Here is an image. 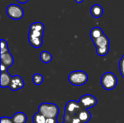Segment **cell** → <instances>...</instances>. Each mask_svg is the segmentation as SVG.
<instances>
[{
  "label": "cell",
  "mask_w": 124,
  "mask_h": 123,
  "mask_svg": "<svg viewBox=\"0 0 124 123\" xmlns=\"http://www.w3.org/2000/svg\"><path fill=\"white\" fill-rule=\"evenodd\" d=\"M83 107L80 104L79 102L76 101L71 100L69 101L65 107V112H64V123H70L74 118L78 117V113L81 110H82Z\"/></svg>",
  "instance_id": "obj_1"
},
{
  "label": "cell",
  "mask_w": 124,
  "mask_h": 123,
  "mask_svg": "<svg viewBox=\"0 0 124 123\" xmlns=\"http://www.w3.org/2000/svg\"><path fill=\"white\" fill-rule=\"evenodd\" d=\"M38 112L43 115L46 119L57 118L59 114V108L55 104L42 103L39 105Z\"/></svg>",
  "instance_id": "obj_2"
},
{
  "label": "cell",
  "mask_w": 124,
  "mask_h": 123,
  "mask_svg": "<svg viewBox=\"0 0 124 123\" xmlns=\"http://www.w3.org/2000/svg\"><path fill=\"white\" fill-rule=\"evenodd\" d=\"M89 80V76L86 72L78 70L71 72L68 75V81L73 86H80L86 84Z\"/></svg>",
  "instance_id": "obj_3"
},
{
  "label": "cell",
  "mask_w": 124,
  "mask_h": 123,
  "mask_svg": "<svg viewBox=\"0 0 124 123\" xmlns=\"http://www.w3.org/2000/svg\"><path fill=\"white\" fill-rule=\"evenodd\" d=\"M118 84V79L115 74L113 72H108L102 76L101 78V85L102 88L107 91H110L114 89Z\"/></svg>",
  "instance_id": "obj_4"
},
{
  "label": "cell",
  "mask_w": 124,
  "mask_h": 123,
  "mask_svg": "<svg viewBox=\"0 0 124 123\" xmlns=\"http://www.w3.org/2000/svg\"><path fill=\"white\" fill-rule=\"evenodd\" d=\"M7 16L12 20H20L24 16V10L23 8L15 4H9L7 8Z\"/></svg>",
  "instance_id": "obj_5"
},
{
  "label": "cell",
  "mask_w": 124,
  "mask_h": 123,
  "mask_svg": "<svg viewBox=\"0 0 124 123\" xmlns=\"http://www.w3.org/2000/svg\"><path fill=\"white\" fill-rule=\"evenodd\" d=\"M43 35L44 32L30 30L28 33V41L30 44L34 48H40L43 45Z\"/></svg>",
  "instance_id": "obj_6"
},
{
  "label": "cell",
  "mask_w": 124,
  "mask_h": 123,
  "mask_svg": "<svg viewBox=\"0 0 124 123\" xmlns=\"http://www.w3.org/2000/svg\"><path fill=\"white\" fill-rule=\"evenodd\" d=\"M78 102L83 107V108L88 109L95 107L97 103V100L94 96L90 94H86L80 98Z\"/></svg>",
  "instance_id": "obj_7"
},
{
  "label": "cell",
  "mask_w": 124,
  "mask_h": 123,
  "mask_svg": "<svg viewBox=\"0 0 124 123\" xmlns=\"http://www.w3.org/2000/svg\"><path fill=\"white\" fill-rule=\"evenodd\" d=\"M24 86H25V82L20 75H17L12 77L11 82L9 86V88L10 90L15 91L23 88Z\"/></svg>",
  "instance_id": "obj_8"
},
{
  "label": "cell",
  "mask_w": 124,
  "mask_h": 123,
  "mask_svg": "<svg viewBox=\"0 0 124 123\" xmlns=\"http://www.w3.org/2000/svg\"><path fill=\"white\" fill-rule=\"evenodd\" d=\"M93 43H94L96 49L104 48V47H110V41L105 34H103L102 36L94 40Z\"/></svg>",
  "instance_id": "obj_9"
},
{
  "label": "cell",
  "mask_w": 124,
  "mask_h": 123,
  "mask_svg": "<svg viewBox=\"0 0 124 123\" xmlns=\"http://www.w3.org/2000/svg\"><path fill=\"white\" fill-rule=\"evenodd\" d=\"M0 61H1V64L5 65L7 68H9V67H11L14 64L13 56L9 52L1 54Z\"/></svg>",
  "instance_id": "obj_10"
},
{
  "label": "cell",
  "mask_w": 124,
  "mask_h": 123,
  "mask_svg": "<svg viewBox=\"0 0 124 123\" xmlns=\"http://www.w3.org/2000/svg\"><path fill=\"white\" fill-rule=\"evenodd\" d=\"M0 78H1V83H0L1 87V88L9 87L12 79V76L9 74V72L7 71L4 72H1Z\"/></svg>",
  "instance_id": "obj_11"
},
{
  "label": "cell",
  "mask_w": 124,
  "mask_h": 123,
  "mask_svg": "<svg viewBox=\"0 0 124 123\" xmlns=\"http://www.w3.org/2000/svg\"><path fill=\"white\" fill-rule=\"evenodd\" d=\"M90 12L94 18H100L103 14V8L100 4H94L90 9Z\"/></svg>",
  "instance_id": "obj_12"
},
{
  "label": "cell",
  "mask_w": 124,
  "mask_h": 123,
  "mask_svg": "<svg viewBox=\"0 0 124 123\" xmlns=\"http://www.w3.org/2000/svg\"><path fill=\"white\" fill-rule=\"evenodd\" d=\"M78 117L82 123H87L90 121V120L92 118V115L87 109H83L78 113Z\"/></svg>",
  "instance_id": "obj_13"
},
{
  "label": "cell",
  "mask_w": 124,
  "mask_h": 123,
  "mask_svg": "<svg viewBox=\"0 0 124 123\" xmlns=\"http://www.w3.org/2000/svg\"><path fill=\"white\" fill-rule=\"evenodd\" d=\"M12 119L14 123H26L27 121V116L23 112H17L12 117Z\"/></svg>",
  "instance_id": "obj_14"
},
{
  "label": "cell",
  "mask_w": 124,
  "mask_h": 123,
  "mask_svg": "<svg viewBox=\"0 0 124 123\" xmlns=\"http://www.w3.org/2000/svg\"><path fill=\"white\" fill-rule=\"evenodd\" d=\"M103 34H105V33H103L102 29L100 27H94L90 31V37L92 41L98 38L99 37L102 36Z\"/></svg>",
  "instance_id": "obj_15"
},
{
  "label": "cell",
  "mask_w": 124,
  "mask_h": 123,
  "mask_svg": "<svg viewBox=\"0 0 124 123\" xmlns=\"http://www.w3.org/2000/svg\"><path fill=\"white\" fill-rule=\"evenodd\" d=\"M39 57H40V60L43 63H45V64L49 63L52 60V59H53L52 55L49 52H48L46 51H41L40 55H39Z\"/></svg>",
  "instance_id": "obj_16"
},
{
  "label": "cell",
  "mask_w": 124,
  "mask_h": 123,
  "mask_svg": "<svg viewBox=\"0 0 124 123\" xmlns=\"http://www.w3.org/2000/svg\"><path fill=\"white\" fill-rule=\"evenodd\" d=\"M30 30H36V31L44 32V25L43 23H41L40 22H33L30 25Z\"/></svg>",
  "instance_id": "obj_17"
},
{
  "label": "cell",
  "mask_w": 124,
  "mask_h": 123,
  "mask_svg": "<svg viewBox=\"0 0 124 123\" xmlns=\"http://www.w3.org/2000/svg\"><path fill=\"white\" fill-rule=\"evenodd\" d=\"M46 118L39 112L33 115V123H46Z\"/></svg>",
  "instance_id": "obj_18"
},
{
  "label": "cell",
  "mask_w": 124,
  "mask_h": 123,
  "mask_svg": "<svg viewBox=\"0 0 124 123\" xmlns=\"http://www.w3.org/2000/svg\"><path fill=\"white\" fill-rule=\"evenodd\" d=\"M43 81H44V77L41 74L36 73L33 75V83L35 85L39 86L43 83Z\"/></svg>",
  "instance_id": "obj_19"
},
{
  "label": "cell",
  "mask_w": 124,
  "mask_h": 123,
  "mask_svg": "<svg viewBox=\"0 0 124 123\" xmlns=\"http://www.w3.org/2000/svg\"><path fill=\"white\" fill-rule=\"evenodd\" d=\"M9 51V47L7 41L4 39H1V54L8 53Z\"/></svg>",
  "instance_id": "obj_20"
},
{
  "label": "cell",
  "mask_w": 124,
  "mask_h": 123,
  "mask_svg": "<svg viewBox=\"0 0 124 123\" xmlns=\"http://www.w3.org/2000/svg\"><path fill=\"white\" fill-rule=\"evenodd\" d=\"M109 49H110V47H104V48L96 49V52L99 56L104 57V56H106L108 54Z\"/></svg>",
  "instance_id": "obj_21"
},
{
  "label": "cell",
  "mask_w": 124,
  "mask_h": 123,
  "mask_svg": "<svg viewBox=\"0 0 124 123\" xmlns=\"http://www.w3.org/2000/svg\"><path fill=\"white\" fill-rule=\"evenodd\" d=\"M119 69H120L121 75H122L123 78H124V54L119 61Z\"/></svg>",
  "instance_id": "obj_22"
},
{
  "label": "cell",
  "mask_w": 124,
  "mask_h": 123,
  "mask_svg": "<svg viewBox=\"0 0 124 123\" xmlns=\"http://www.w3.org/2000/svg\"><path fill=\"white\" fill-rule=\"evenodd\" d=\"M0 123H14L12 118L8 117H1L0 119Z\"/></svg>",
  "instance_id": "obj_23"
},
{
  "label": "cell",
  "mask_w": 124,
  "mask_h": 123,
  "mask_svg": "<svg viewBox=\"0 0 124 123\" xmlns=\"http://www.w3.org/2000/svg\"><path fill=\"white\" fill-rule=\"evenodd\" d=\"M46 123H57V118H48L46 119Z\"/></svg>",
  "instance_id": "obj_24"
},
{
  "label": "cell",
  "mask_w": 124,
  "mask_h": 123,
  "mask_svg": "<svg viewBox=\"0 0 124 123\" xmlns=\"http://www.w3.org/2000/svg\"><path fill=\"white\" fill-rule=\"evenodd\" d=\"M7 69H8V68H7L5 65L1 64V65H0V70H1V72H7Z\"/></svg>",
  "instance_id": "obj_25"
},
{
  "label": "cell",
  "mask_w": 124,
  "mask_h": 123,
  "mask_svg": "<svg viewBox=\"0 0 124 123\" xmlns=\"http://www.w3.org/2000/svg\"><path fill=\"white\" fill-rule=\"evenodd\" d=\"M19 3H21V4H25V3H27L29 0H17Z\"/></svg>",
  "instance_id": "obj_26"
},
{
  "label": "cell",
  "mask_w": 124,
  "mask_h": 123,
  "mask_svg": "<svg viewBox=\"0 0 124 123\" xmlns=\"http://www.w3.org/2000/svg\"><path fill=\"white\" fill-rule=\"evenodd\" d=\"M75 1H76L77 3H79V4H80V3H82L84 0H75Z\"/></svg>",
  "instance_id": "obj_27"
},
{
  "label": "cell",
  "mask_w": 124,
  "mask_h": 123,
  "mask_svg": "<svg viewBox=\"0 0 124 123\" xmlns=\"http://www.w3.org/2000/svg\"></svg>",
  "instance_id": "obj_28"
}]
</instances>
